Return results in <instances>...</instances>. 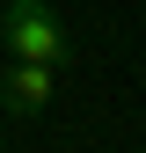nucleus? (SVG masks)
Listing matches in <instances>:
<instances>
[{
  "label": "nucleus",
  "mask_w": 146,
  "mask_h": 153,
  "mask_svg": "<svg viewBox=\"0 0 146 153\" xmlns=\"http://www.w3.org/2000/svg\"><path fill=\"white\" fill-rule=\"evenodd\" d=\"M0 51H7V59H36V66H66L73 36H66V22L44 0H7V7H0Z\"/></svg>",
  "instance_id": "obj_1"
},
{
  "label": "nucleus",
  "mask_w": 146,
  "mask_h": 153,
  "mask_svg": "<svg viewBox=\"0 0 146 153\" xmlns=\"http://www.w3.org/2000/svg\"><path fill=\"white\" fill-rule=\"evenodd\" d=\"M51 88H59V66H36V59H7L0 66V102L15 117H36L51 102Z\"/></svg>",
  "instance_id": "obj_2"
}]
</instances>
